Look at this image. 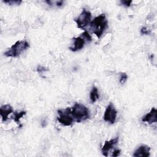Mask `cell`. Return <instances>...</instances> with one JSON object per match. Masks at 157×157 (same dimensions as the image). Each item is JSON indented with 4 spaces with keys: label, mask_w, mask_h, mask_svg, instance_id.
Listing matches in <instances>:
<instances>
[{
    "label": "cell",
    "mask_w": 157,
    "mask_h": 157,
    "mask_svg": "<svg viewBox=\"0 0 157 157\" xmlns=\"http://www.w3.org/2000/svg\"><path fill=\"white\" fill-rule=\"evenodd\" d=\"M90 28L92 32L98 37L100 38L107 28L108 21L104 13L101 14L95 17L90 23Z\"/></svg>",
    "instance_id": "cell-1"
},
{
    "label": "cell",
    "mask_w": 157,
    "mask_h": 157,
    "mask_svg": "<svg viewBox=\"0 0 157 157\" xmlns=\"http://www.w3.org/2000/svg\"><path fill=\"white\" fill-rule=\"evenodd\" d=\"M71 115L77 123L86 120L90 117L89 109L80 103H75L72 106L71 108Z\"/></svg>",
    "instance_id": "cell-2"
},
{
    "label": "cell",
    "mask_w": 157,
    "mask_h": 157,
    "mask_svg": "<svg viewBox=\"0 0 157 157\" xmlns=\"http://www.w3.org/2000/svg\"><path fill=\"white\" fill-rule=\"evenodd\" d=\"M29 47V43L26 40H18L4 53L7 57H17Z\"/></svg>",
    "instance_id": "cell-3"
},
{
    "label": "cell",
    "mask_w": 157,
    "mask_h": 157,
    "mask_svg": "<svg viewBox=\"0 0 157 157\" xmlns=\"http://www.w3.org/2000/svg\"><path fill=\"white\" fill-rule=\"evenodd\" d=\"M58 117H57L58 121L64 126H71L73 121L74 118L71 115V108L67 107L65 109H59L57 111Z\"/></svg>",
    "instance_id": "cell-4"
},
{
    "label": "cell",
    "mask_w": 157,
    "mask_h": 157,
    "mask_svg": "<svg viewBox=\"0 0 157 157\" xmlns=\"http://www.w3.org/2000/svg\"><path fill=\"white\" fill-rule=\"evenodd\" d=\"M77 25V28L84 29L86 26L90 24L91 21V13L86 9H83L80 15L74 20Z\"/></svg>",
    "instance_id": "cell-5"
},
{
    "label": "cell",
    "mask_w": 157,
    "mask_h": 157,
    "mask_svg": "<svg viewBox=\"0 0 157 157\" xmlns=\"http://www.w3.org/2000/svg\"><path fill=\"white\" fill-rule=\"evenodd\" d=\"M117 116V111L116 110L112 102H110L107 106L103 118L104 121L113 124L116 120Z\"/></svg>",
    "instance_id": "cell-6"
},
{
    "label": "cell",
    "mask_w": 157,
    "mask_h": 157,
    "mask_svg": "<svg viewBox=\"0 0 157 157\" xmlns=\"http://www.w3.org/2000/svg\"><path fill=\"white\" fill-rule=\"evenodd\" d=\"M118 137H117L110 140L105 141L101 149L102 154L105 156H107L108 152L109 151V150H111L113 147V146L118 143Z\"/></svg>",
    "instance_id": "cell-7"
},
{
    "label": "cell",
    "mask_w": 157,
    "mask_h": 157,
    "mask_svg": "<svg viewBox=\"0 0 157 157\" xmlns=\"http://www.w3.org/2000/svg\"><path fill=\"white\" fill-rule=\"evenodd\" d=\"M150 148L146 145H141L134 151L133 156L135 157H148L150 156Z\"/></svg>",
    "instance_id": "cell-8"
},
{
    "label": "cell",
    "mask_w": 157,
    "mask_h": 157,
    "mask_svg": "<svg viewBox=\"0 0 157 157\" xmlns=\"http://www.w3.org/2000/svg\"><path fill=\"white\" fill-rule=\"evenodd\" d=\"M156 114H157L156 109L155 107H153L151 108L149 113H147L142 117V121L144 122H147L149 124L155 123L157 121Z\"/></svg>",
    "instance_id": "cell-9"
},
{
    "label": "cell",
    "mask_w": 157,
    "mask_h": 157,
    "mask_svg": "<svg viewBox=\"0 0 157 157\" xmlns=\"http://www.w3.org/2000/svg\"><path fill=\"white\" fill-rule=\"evenodd\" d=\"M73 40H74V46L69 47V49L71 51L77 52V51L80 50L83 48L85 43V39L84 37H83L82 36H80L79 37L73 38Z\"/></svg>",
    "instance_id": "cell-10"
},
{
    "label": "cell",
    "mask_w": 157,
    "mask_h": 157,
    "mask_svg": "<svg viewBox=\"0 0 157 157\" xmlns=\"http://www.w3.org/2000/svg\"><path fill=\"white\" fill-rule=\"evenodd\" d=\"M13 112V108L9 104L3 105L0 108V115L2 117L3 122L6 121L8 120V116L9 114Z\"/></svg>",
    "instance_id": "cell-11"
},
{
    "label": "cell",
    "mask_w": 157,
    "mask_h": 157,
    "mask_svg": "<svg viewBox=\"0 0 157 157\" xmlns=\"http://www.w3.org/2000/svg\"><path fill=\"white\" fill-rule=\"evenodd\" d=\"M99 98V95L98 93V90L96 86H93L90 93V98L91 102H94L98 99Z\"/></svg>",
    "instance_id": "cell-12"
},
{
    "label": "cell",
    "mask_w": 157,
    "mask_h": 157,
    "mask_svg": "<svg viewBox=\"0 0 157 157\" xmlns=\"http://www.w3.org/2000/svg\"><path fill=\"white\" fill-rule=\"evenodd\" d=\"M25 114H26V112L25 111H21L20 112H14L13 116L11 117V118L13 119L17 123L19 124L20 123V119L23 116H24Z\"/></svg>",
    "instance_id": "cell-13"
},
{
    "label": "cell",
    "mask_w": 157,
    "mask_h": 157,
    "mask_svg": "<svg viewBox=\"0 0 157 157\" xmlns=\"http://www.w3.org/2000/svg\"><path fill=\"white\" fill-rule=\"evenodd\" d=\"M3 2L7 4L9 6H13V5H20L21 2V1H14V0H7V1H3Z\"/></svg>",
    "instance_id": "cell-14"
},
{
    "label": "cell",
    "mask_w": 157,
    "mask_h": 157,
    "mask_svg": "<svg viewBox=\"0 0 157 157\" xmlns=\"http://www.w3.org/2000/svg\"><path fill=\"white\" fill-rule=\"evenodd\" d=\"M128 78V75L125 72H121L120 73V83H124Z\"/></svg>",
    "instance_id": "cell-15"
},
{
    "label": "cell",
    "mask_w": 157,
    "mask_h": 157,
    "mask_svg": "<svg viewBox=\"0 0 157 157\" xmlns=\"http://www.w3.org/2000/svg\"><path fill=\"white\" fill-rule=\"evenodd\" d=\"M81 36H82L83 37H84V38H85V40H86L87 41L91 42V40H92L91 36H90V34H89L86 31H84V32L81 34Z\"/></svg>",
    "instance_id": "cell-16"
},
{
    "label": "cell",
    "mask_w": 157,
    "mask_h": 157,
    "mask_svg": "<svg viewBox=\"0 0 157 157\" xmlns=\"http://www.w3.org/2000/svg\"><path fill=\"white\" fill-rule=\"evenodd\" d=\"M47 71H48V69L47 68H46V67H44L42 66H40V65L38 66L37 67V71L40 74H41L42 72Z\"/></svg>",
    "instance_id": "cell-17"
},
{
    "label": "cell",
    "mask_w": 157,
    "mask_h": 157,
    "mask_svg": "<svg viewBox=\"0 0 157 157\" xmlns=\"http://www.w3.org/2000/svg\"><path fill=\"white\" fill-rule=\"evenodd\" d=\"M132 1L129 0V1H126V0H123V1H120V4L125 7H129L132 3Z\"/></svg>",
    "instance_id": "cell-18"
},
{
    "label": "cell",
    "mask_w": 157,
    "mask_h": 157,
    "mask_svg": "<svg viewBox=\"0 0 157 157\" xmlns=\"http://www.w3.org/2000/svg\"><path fill=\"white\" fill-rule=\"evenodd\" d=\"M120 152H121V150H119V149H115V150H114V151H113L112 156H113V157L118 156H119V155H120Z\"/></svg>",
    "instance_id": "cell-19"
},
{
    "label": "cell",
    "mask_w": 157,
    "mask_h": 157,
    "mask_svg": "<svg viewBox=\"0 0 157 157\" xmlns=\"http://www.w3.org/2000/svg\"><path fill=\"white\" fill-rule=\"evenodd\" d=\"M140 33L142 34H149L150 32L145 27H144L140 29Z\"/></svg>",
    "instance_id": "cell-20"
},
{
    "label": "cell",
    "mask_w": 157,
    "mask_h": 157,
    "mask_svg": "<svg viewBox=\"0 0 157 157\" xmlns=\"http://www.w3.org/2000/svg\"><path fill=\"white\" fill-rule=\"evenodd\" d=\"M56 6H58V7H60L61 6L63 3H64V1H56Z\"/></svg>",
    "instance_id": "cell-21"
}]
</instances>
